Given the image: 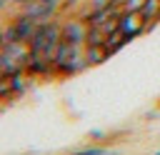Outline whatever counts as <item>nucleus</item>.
I'll list each match as a JSON object with an SVG mask.
<instances>
[{
	"mask_svg": "<svg viewBox=\"0 0 160 155\" xmlns=\"http://www.w3.org/2000/svg\"><path fill=\"white\" fill-rule=\"evenodd\" d=\"M35 20L32 18H28V15H18L12 22H10V28L5 30L8 32V42H28L30 40V35H32V30H35Z\"/></svg>",
	"mask_w": 160,
	"mask_h": 155,
	"instance_id": "1",
	"label": "nucleus"
},
{
	"mask_svg": "<svg viewBox=\"0 0 160 155\" xmlns=\"http://www.w3.org/2000/svg\"><path fill=\"white\" fill-rule=\"evenodd\" d=\"M85 35H88V25H85L80 18H75V20H70V22L62 25V40H68V42L75 45V48L85 45Z\"/></svg>",
	"mask_w": 160,
	"mask_h": 155,
	"instance_id": "2",
	"label": "nucleus"
},
{
	"mask_svg": "<svg viewBox=\"0 0 160 155\" xmlns=\"http://www.w3.org/2000/svg\"><path fill=\"white\" fill-rule=\"evenodd\" d=\"M20 10H22V15L32 18L35 22H48V20L55 15V8H50V5H45V2H40V0H28Z\"/></svg>",
	"mask_w": 160,
	"mask_h": 155,
	"instance_id": "3",
	"label": "nucleus"
},
{
	"mask_svg": "<svg viewBox=\"0 0 160 155\" xmlns=\"http://www.w3.org/2000/svg\"><path fill=\"white\" fill-rule=\"evenodd\" d=\"M138 15L142 18L145 30H148V28H152V22H158V20H160V0H145V5L140 8V12H138Z\"/></svg>",
	"mask_w": 160,
	"mask_h": 155,
	"instance_id": "4",
	"label": "nucleus"
},
{
	"mask_svg": "<svg viewBox=\"0 0 160 155\" xmlns=\"http://www.w3.org/2000/svg\"><path fill=\"white\" fill-rule=\"evenodd\" d=\"M142 5H145V0H125L120 8H122V12H140Z\"/></svg>",
	"mask_w": 160,
	"mask_h": 155,
	"instance_id": "5",
	"label": "nucleus"
},
{
	"mask_svg": "<svg viewBox=\"0 0 160 155\" xmlns=\"http://www.w3.org/2000/svg\"><path fill=\"white\" fill-rule=\"evenodd\" d=\"M110 5H112V0H88V8L90 10H105Z\"/></svg>",
	"mask_w": 160,
	"mask_h": 155,
	"instance_id": "6",
	"label": "nucleus"
},
{
	"mask_svg": "<svg viewBox=\"0 0 160 155\" xmlns=\"http://www.w3.org/2000/svg\"><path fill=\"white\" fill-rule=\"evenodd\" d=\"M40 2H45V5H50V8H55V10H58L62 0H40Z\"/></svg>",
	"mask_w": 160,
	"mask_h": 155,
	"instance_id": "7",
	"label": "nucleus"
},
{
	"mask_svg": "<svg viewBox=\"0 0 160 155\" xmlns=\"http://www.w3.org/2000/svg\"><path fill=\"white\" fill-rule=\"evenodd\" d=\"M112 2H115V5H122V2H125V0H112Z\"/></svg>",
	"mask_w": 160,
	"mask_h": 155,
	"instance_id": "8",
	"label": "nucleus"
}]
</instances>
